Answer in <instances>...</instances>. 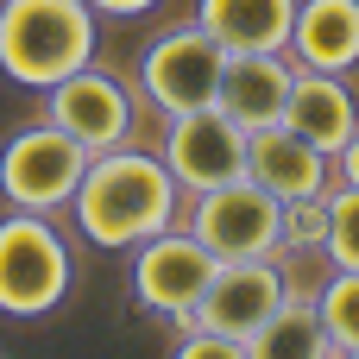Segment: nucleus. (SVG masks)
I'll list each match as a JSON object with an SVG mask.
<instances>
[{
	"mask_svg": "<svg viewBox=\"0 0 359 359\" xmlns=\"http://www.w3.org/2000/svg\"><path fill=\"white\" fill-rule=\"evenodd\" d=\"M284 297H290V271H284V259H221L189 322L246 341Z\"/></svg>",
	"mask_w": 359,
	"mask_h": 359,
	"instance_id": "nucleus-10",
	"label": "nucleus"
},
{
	"mask_svg": "<svg viewBox=\"0 0 359 359\" xmlns=\"http://www.w3.org/2000/svg\"><path fill=\"white\" fill-rule=\"evenodd\" d=\"M322 240H328V196L284 202V259L290 252H322Z\"/></svg>",
	"mask_w": 359,
	"mask_h": 359,
	"instance_id": "nucleus-19",
	"label": "nucleus"
},
{
	"mask_svg": "<svg viewBox=\"0 0 359 359\" xmlns=\"http://www.w3.org/2000/svg\"><path fill=\"white\" fill-rule=\"evenodd\" d=\"M334 359H359V347H347V353H334Z\"/></svg>",
	"mask_w": 359,
	"mask_h": 359,
	"instance_id": "nucleus-23",
	"label": "nucleus"
},
{
	"mask_svg": "<svg viewBox=\"0 0 359 359\" xmlns=\"http://www.w3.org/2000/svg\"><path fill=\"white\" fill-rule=\"evenodd\" d=\"M164 170L183 183V196L221 189L233 177H246V126H233L215 101L189 107V114H164V139H158Z\"/></svg>",
	"mask_w": 359,
	"mask_h": 359,
	"instance_id": "nucleus-9",
	"label": "nucleus"
},
{
	"mask_svg": "<svg viewBox=\"0 0 359 359\" xmlns=\"http://www.w3.org/2000/svg\"><path fill=\"white\" fill-rule=\"evenodd\" d=\"M322 259L334 271H359V189H347V183H328V240H322Z\"/></svg>",
	"mask_w": 359,
	"mask_h": 359,
	"instance_id": "nucleus-18",
	"label": "nucleus"
},
{
	"mask_svg": "<svg viewBox=\"0 0 359 359\" xmlns=\"http://www.w3.org/2000/svg\"><path fill=\"white\" fill-rule=\"evenodd\" d=\"M297 0H196V25L221 50H284Z\"/></svg>",
	"mask_w": 359,
	"mask_h": 359,
	"instance_id": "nucleus-15",
	"label": "nucleus"
},
{
	"mask_svg": "<svg viewBox=\"0 0 359 359\" xmlns=\"http://www.w3.org/2000/svg\"><path fill=\"white\" fill-rule=\"evenodd\" d=\"M76 290V246L63 240L57 215L6 208L0 215V316L44 322Z\"/></svg>",
	"mask_w": 359,
	"mask_h": 359,
	"instance_id": "nucleus-3",
	"label": "nucleus"
},
{
	"mask_svg": "<svg viewBox=\"0 0 359 359\" xmlns=\"http://www.w3.org/2000/svg\"><path fill=\"white\" fill-rule=\"evenodd\" d=\"M88 145H76L57 120H19L0 139V202L6 208H32V215H63L82 170H88Z\"/></svg>",
	"mask_w": 359,
	"mask_h": 359,
	"instance_id": "nucleus-4",
	"label": "nucleus"
},
{
	"mask_svg": "<svg viewBox=\"0 0 359 359\" xmlns=\"http://www.w3.org/2000/svg\"><path fill=\"white\" fill-rule=\"evenodd\" d=\"M170 359H246V341H233V334H215V328H177V347Z\"/></svg>",
	"mask_w": 359,
	"mask_h": 359,
	"instance_id": "nucleus-20",
	"label": "nucleus"
},
{
	"mask_svg": "<svg viewBox=\"0 0 359 359\" xmlns=\"http://www.w3.org/2000/svg\"><path fill=\"white\" fill-rule=\"evenodd\" d=\"M246 177H252L265 196H278V202H303V196H328L334 158L278 120V126L246 133Z\"/></svg>",
	"mask_w": 359,
	"mask_h": 359,
	"instance_id": "nucleus-11",
	"label": "nucleus"
},
{
	"mask_svg": "<svg viewBox=\"0 0 359 359\" xmlns=\"http://www.w3.org/2000/svg\"><path fill=\"white\" fill-rule=\"evenodd\" d=\"M95 19H139V13H158V0H88Z\"/></svg>",
	"mask_w": 359,
	"mask_h": 359,
	"instance_id": "nucleus-21",
	"label": "nucleus"
},
{
	"mask_svg": "<svg viewBox=\"0 0 359 359\" xmlns=\"http://www.w3.org/2000/svg\"><path fill=\"white\" fill-rule=\"evenodd\" d=\"M183 208H189L183 183L164 170L158 151H145L133 139L114 151H95L76 196H69V221L95 252H133L139 240L177 227Z\"/></svg>",
	"mask_w": 359,
	"mask_h": 359,
	"instance_id": "nucleus-1",
	"label": "nucleus"
},
{
	"mask_svg": "<svg viewBox=\"0 0 359 359\" xmlns=\"http://www.w3.org/2000/svg\"><path fill=\"white\" fill-rule=\"evenodd\" d=\"M284 57L297 69H322V76L359 69V0H297Z\"/></svg>",
	"mask_w": 359,
	"mask_h": 359,
	"instance_id": "nucleus-13",
	"label": "nucleus"
},
{
	"mask_svg": "<svg viewBox=\"0 0 359 359\" xmlns=\"http://www.w3.org/2000/svg\"><path fill=\"white\" fill-rule=\"evenodd\" d=\"M284 126L303 133L309 145H322L328 158L359 133V101L347 76H322V69H297L290 76V101H284Z\"/></svg>",
	"mask_w": 359,
	"mask_h": 359,
	"instance_id": "nucleus-14",
	"label": "nucleus"
},
{
	"mask_svg": "<svg viewBox=\"0 0 359 359\" xmlns=\"http://www.w3.org/2000/svg\"><path fill=\"white\" fill-rule=\"evenodd\" d=\"M221 63H227V50H221V44L196 25V13H189V19L164 25V32L145 44V57H139V88H145V101H151L158 114H189V107H208V101H215Z\"/></svg>",
	"mask_w": 359,
	"mask_h": 359,
	"instance_id": "nucleus-7",
	"label": "nucleus"
},
{
	"mask_svg": "<svg viewBox=\"0 0 359 359\" xmlns=\"http://www.w3.org/2000/svg\"><path fill=\"white\" fill-rule=\"evenodd\" d=\"M215 265H221V259L177 221V227H164V233H151V240L133 246L126 290H133V303H139L145 316H158V322H170V328H189V316H196V303H202Z\"/></svg>",
	"mask_w": 359,
	"mask_h": 359,
	"instance_id": "nucleus-6",
	"label": "nucleus"
},
{
	"mask_svg": "<svg viewBox=\"0 0 359 359\" xmlns=\"http://www.w3.org/2000/svg\"><path fill=\"white\" fill-rule=\"evenodd\" d=\"M101 25L88 0H0V76L19 88H50L95 63Z\"/></svg>",
	"mask_w": 359,
	"mask_h": 359,
	"instance_id": "nucleus-2",
	"label": "nucleus"
},
{
	"mask_svg": "<svg viewBox=\"0 0 359 359\" xmlns=\"http://www.w3.org/2000/svg\"><path fill=\"white\" fill-rule=\"evenodd\" d=\"M290 76H297V63H290L284 50H227L215 107H221L233 126H246V133L278 126V120H284V101H290Z\"/></svg>",
	"mask_w": 359,
	"mask_h": 359,
	"instance_id": "nucleus-12",
	"label": "nucleus"
},
{
	"mask_svg": "<svg viewBox=\"0 0 359 359\" xmlns=\"http://www.w3.org/2000/svg\"><path fill=\"white\" fill-rule=\"evenodd\" d=\"M246 359H334V341L316 316V290H297L246 334Z\"/></svg>",
	"mask_w": 359,
	"mask_h": 359,
	"instance_id": "nucleus-16",
	"label": "nucleus"
},
{
	"mask_svg": "<svg viewBox=\"0 0 359 359\" xmlns=\"http://www.w3.org/2000/svg\"><path fill=\"white\" fill-rule=\"evenodd\" d=\"M44 120H57L76 145L88 151H114L133 139V120H139V95L126 88V76L101 69V63H82L69 69L63 82L44 88Z\"/></svg>",
	"mask_w": 359,
	"mask_h": 359,
	"instance_id": "nucleus-8",
	"label": "nucleus"
},
{
	"mask_svg": "<svg viewBox=\"0 0 359 359\" xmlns=\"http://www.w3.org/2000/svg\"><path fill=\"white\" fill-rule=\"evenodd\" d=\"M334 183H347V189H359V133L334 151Z\"/></svg>",
	"mask_w": 359,
	"mask_h": 359,
	"instance_id": "nucleus-22",
	"label": "nucleus"
},
{
	"mask_svg": "<svg viewBox=\"0 0 359 359\" xmlns=\"http://www.w3.org/2000/svg\"><path fill=\"white\" fill-rule=\"evenodd\" d=\"M183 227L215 259H284V202L265 196L252 177H233L221 189L189 196Z\"/></svg>",
	"mask_w": 359,
	"mask_h": 359,
	"instance_id": "nucleus-5",
	"label": "nucleus"
},
{
	"mask_svg": "<svg viewBox=\"0 0 359 359\" xmlns=\"http://www.w3.org/2000/svg\"><path fill=\"white\" fill-rule=\"evenodd\" d=\"M316 316H322L334 353L359 347V271H328L316 284Z\"/></svg>",
	"mask_w": 359,
	"mask_h": 359,
	"instance_id": "nucleus-17",
	"label": "nucleus"
}]
</instances>
